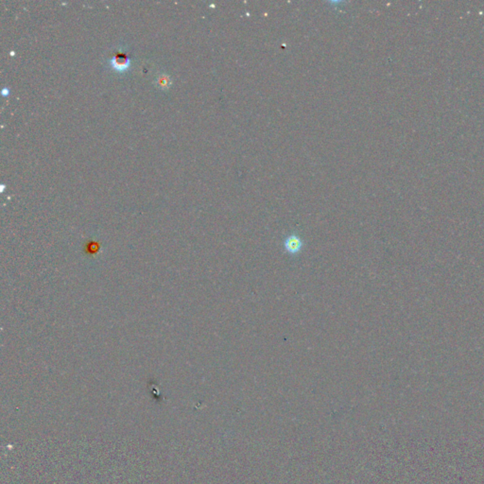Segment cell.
<instances>
[{"label":"cell","instance_id":"3","mask_svg":"<svg viewBox=\"0 0 484 484\" xmlns=\"http://www.w3.org/2000/svg\"><path fill=\"white\" fill-rule=\"evenodd\" d=\"M156 84L161 89H167L168 86L172 84V80L167 75H160L156 80Z\"/></svg>","mask_w":484,"mask_h":484},{"label":"cell","instance_id":"1","mask_svg":"<svg viewBox=\"0 0 484 484\" xmlns=\"http://www.w3.org/2000/svg\"><path fill=\"white\" fill-rule=\"evenodd\" d=\"M110 67L118 73H124L131 66V58L126 51L119 49L115 51L114 55L109 59Z\"/></svg>","mask_w":484,"mask_h":484},{"label":"cell","instance_id":"2","mask_svg":"<svg viewBox=\"0 0 484 484\" xmlns=\"http://www.w3.org/2000/svg\"><path fill=\"white\" fill-rule=\"evenodd\" d=\"M304 246L303 239L297 235H289L284 240V249L289 255H297Z\"/></svg>","mask_w":484,"mask_h":484}]
</instances>
